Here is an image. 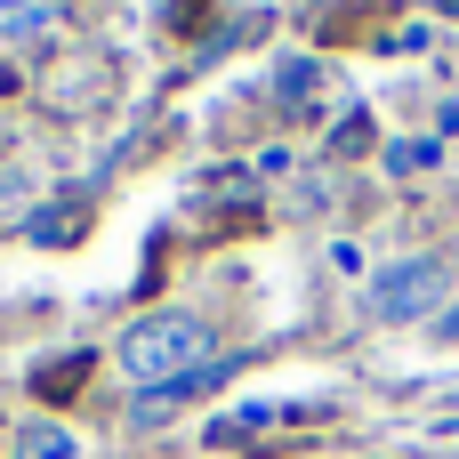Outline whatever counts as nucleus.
Masks as SVG:
<instances>
[{
    "instance_id": "obj_1",
    "label": "nucleus",
    "mask_w": 459,
    "mask_h": 459,
    "mask_svg": "<svg viewBox=\"0 0 459 459\" xmlns=\"http://www.w3.org/2000/svg\"><path fill=\"white\" fill-rule=\"evenodd\" d=\"M113 363H121L129 387L178 395V387H194V379L218 363V331H210L202 315H186V307H161V315H137V323L121 331Z\"/></svg>"
},
{
    "instance_id": "obj_2",
    "label": "nucleus",
    "mask_w": 459,
    "mask_h": 459,
    "mask_svg": "<svg viewBox=\"0 0 459 459\" xmlns=\"http://www.w3.org/2000/svg\"><path fill=\"white\" fill-rule=\"evenodd\" d=\"M444 290H452V266L444 258H395V266H379L371 282H363V307L379 315V323H428L436 307H444Z\"/></svg>"
},
{
    "instance_id": "obj_3",
    "label": "nucleus",
    "mask_w": 459,
    "mask_h": 459,
    "mask_svg": "<svg viewBox=\"0 0 459 459\" xmlns=\"http://www.w3.org/2000/svg\"><path fill=\"white\" fill-rule=\"evenodd\" d=\"M73 0H0V48H24V40H48L65 24Z\"/></svg>"
},
{
    "instance_id": "obj_4",
    "label": "nucleus",
    "mask_w": 459,
    "mask_h": 459,
    "mask_svg": "<svg viewBox=\"0 0 459 459\" xmlns=\"http://www.w3.org/2000/svg\"><path fill=\"white\" fill-rule=\"evenodd\" d=\"M16 459H73V436H65L56 420H32L24 444H16Z\"/></svg>"
},
{
    "instance_id": "obj_5",
    "label": "nucleus",
    "mask_w": 459,
    "mask_h": 459,
    "mask_svg": "<svg viewBox=\"0 0 459 459\" xmlns=\"http://www.w3.org/2000/svg\"><path fill=\"white\" fill-rule=\"evenodd\" d=\"M387 161H395V169H428V161H436V145H428V137H411V145H395Z\"/></svg>"
},
{
    "instance_id": "obj_6",
    "label": "nucleus",
    "mask_w": 459,
    "mask_h": 459,
    "mask_svg": "<svg viewBox=\"0 0 459 459\" xmlns=\"http://www.w3.org/2000/svg\"><path fill=\"white\" fill-rule=\"evenodd\" d=\"M8 186H16V169H0V194H8Z\"/></svg>"
}]
</instances>
